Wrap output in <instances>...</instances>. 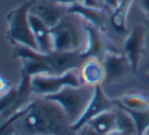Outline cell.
Listing matches in <instances>:
<instances>
[{"mask_svg":"<svg viewBox=\"0 0 149 135\" xmlns=\"http://www.w3.org/2000/svg\"><path fill=\"white\" fill-rule=\"evenodd\" d=\"M13 125L21 135H78L61 107L43 96L31 101Z\"/></svg>","mask_w":149,"mask_h":135,"instance_id":"1","label":"cell"},{"mask_svg":"<svg viewBox=\"0 0 149 135\" xmlns=\"http://www.w3.org/2000/svg\"><path fill=\"white\" fill-rule=\"evenodd\" d=\"M51 35L54 51H83L87 40L86 21L80 15L68 12L51 29Z\"/></svg>","mask_w":149,"mask_h":135,"instance_id":"2","label":"cell"},{"mask_svg":"<svg viewBox=\"0 0 149 135\" xmlns=\"http://www.w3.org/2000/svg\"><path fill=\"white\" fill-rule=\"evenodd\" d=\"M35 0L23 2L6 14L7 21V40L13 46L21 45L39 51L36 43L29 15Z\"/></svg>","mask_w":149,"mask_h":135,"instance_id":"3","label":"cell"},{"mask_svg":"<svg viewBox=\"0 0 149 135\" xmlns=\"http://www.w3.org/2000/svg\"><path fill=\"white\" fill-rule=\"evenodd\" d=\"M95 92V86L83 84L81 86H66L60 92L43 98L59 105L72 124L78 122L89 106Z\"/></svg>","mask_w":149,"mask_h":135,"instance_id":"4","label":"cell"},{"mask_svg":"<svg viewBox=\"0 0 149 135\" xmlns=\"http://www.w3.org/2000/svg\"><path fill=\"white\" fill-rule=\"evenodd\" d=\"M83 85L80 77V72L70 70L63 74H39L32 76L31 87L33 94L40 96H46L60 92L66 86Z\"/></svg>","mask_w":149,"mask_h":135,"instance_id":"5","label":"cell"},{"mask_svg":"<svg viewBox=\"0 0 149 135\" xmlns=\"http://www.w3.org/2000/svg\"><path fill=\"white\" fill-rule=\"evenodd\" d=\"M87 40L85 48L82 51V55L86 59H98L102 61L104 56L113 50L110 48L106 36L100 28H97L91 23H86Z\"/></svg>","mask_w":149,"mask_h":135,"instance_id":"6","label":"cell"},{"mask_svg":"<svg viewBox=\"0 0 149 135\" xmlns=\"http://www.w3.org/2000/svg\"><path fill=\"white\" fill-rule=\"evenodd\" d=\"M145 25H135L124 43V55L128 58L133 72L136 73L140 65L141 56L145 49Z\"/></svg>","mask_w":149,"mask_h":135,"instance_id":"7","label":"cell"},{"mask_svg":"<svg viewBox=\"0 0 149 135\" xmlns=\"http://www.w3.org/2000/svg\"><path fill=\"white\" fill-rule=\"evenodd\" d=\"M116 106V103L108 98V96L104 94L103 88L100 85L95 86V92L94 96L90 102L89 106L87 107L84 114L82 115L81 118L72 125V128L76 132H79L83 127H85L90 121L96 116L100 115L101 113L106 112V111L112 110V107Z\"/></svg>","mask_w":149,"mask_h":135,"instance_id":"8","label":"cell"},{"mask_svg":"<svg viewBox=\"0 0 149 135\" xmlns=\"http://www.w3.org/2000/svg\"><path fill=\"white\" fill-rule=\"evenodd\" d=\"M30 12L39 17L47 27L52 29L68 13V6L50 0H35Z\"/></svg>","mask_w":149,"mask_h":135,"instance_id":"9","label":"cell"},{"mask_svg":"<svg viewBox=\"0 0 149 135\" xmlns=\"http://www.w3.org/2000/svg\"><path fill=\"white\" fill-rule=\"evenodd\" d=\"M102 63L105 69L104 82L106 83H111L125 76L129 71H133L128 58L114 51L108 52L104 56Z\"/></svg>","mask_w":149,"mask_h":135,"instance_id":"10","label":"cell"},{"mask_svg":"<svg viewBox=\"0 0 149 135\" xmlns=\"http://www.w3.org/2000/svg\"><path fill=\"white\" fill-rule=\"evenodd\" d=\"M30 23H31L32 31L35 37L38 49L41 53H51L53 52V41H52L51 29L45 25L39 17L32 14L29 15Z\"/></svg>","mask_w":149,"mask_h":135,"instance_id":"11","label":"cell"},{"mask_svg":"<svg viewBox=\"0 0 149 135\" xmlns=\"http://www.w3.org/2000/svg\"><path fill=\"white\" fill-rule=\"evenodd\" d=\"M80 77L83 84L96 86L105 80V69L102 61L98 59H88L80 68Z\"/></svg>","mask_w":149,"mask_h":135,"instance_id":"12","label":"cell"},{"mask_svg":"<svg viewBox=\"0 0 149 135\" xmlns=\"http://www.w3.org/2000/svg\"><path fill=\"white\" fill-rule=\"evenodd\" d=\"M68 12L80 15L86 23H91L100 29H103L105 25V13L100 7H92L87 6L84 3H77L68 6Z\"/></svg>","mask_w":149,"mask_h":135,"instance_id":"13","label":"cell"},{"mask_svg":"<svg viewBox=\"0 0 149 135\" xmlns=\"http://www.w3.org/2000/svg\"><path fill=\"white\" fill-rule=\"evenodd\" d=\"M114 103L118 108L124 110L140 111V112L149 111V98L140 92L127 94L116 100Z\"/></svg>","mask_w":149,"mask_h":135,"instance_id":"14","label":"cell"},{"mask_svg":"<svg viewBox=\"0 0 149 135\" xmlns=\"http://www.w3.org/2000/svg\"><path fill=\"white\" fill-rule=\"evenodd\" d=\"M87 125H89L97 135H107L116 128V112L110 110L101 113L92 119Z\"/></svg>","mask_w":149,"mask_h":135,"instance_id":"15","label":"cell"},{"mask_svg":"<svg viewBox=\"0 0 149 135\" xmlns=\"http://www.w3.org/2000/svg\"><path fill=\"white\" fill-rule=\"evenodd\" d=\"M133 1L134 0H118V5L113 9L109 21L112 28L118 33L127 32V15Z\"/></svg>","mask_w":149,"mask_h":135,"instance_id":"16","label":"cell"},{"mask_svg":"<svg viewBox=\"0 0 149 135\" xmlns=\"http://www.w3.org/2000/svg\"><path fill=\"white\" fill-rule=\"evenodd\" d=\"M118 111L116 112V128L118 130L128 132L132 135H137V129L133 118L122 109L118 108Z\"/></svg>","mask_w":149,"mask_h":135,"instance_id":"17","label":"cell"},{"mask_svg":"<svg viewBox=\"0 0 149 135\" xmlns=\"http://www.w3.org/2000/svg\"><path fill=\"white\" fill-rule=\"evenodd\" d=\"M122 110H124V109H122ZM124 111H126L134 120L137 129V135H145V132L149 127V111H146V112L131 110Z\"/></svg>","mask_w":149,"mask_h":135,"instance_id":"18","label":"cell"},{"mask_svg":"<svg viewBox=\"0 0 149 135\" xmlns=\"http://www.w3.org/2000/svg\"><path fill=\"white\" fill-rule=\"evenodd\" d=\"M55 3L61 5H65V6H70L72 4H77V3H85V0H50Z\"/></svg>","mask_w":149,"mask_h":135,"instance_id":"19","label":"cell"},{"mask_svg":"<svg viewBox=\"0 0 149 135\" xmlns=\"http://www.w3.org/2000/svg\"><path fill=\"white\" fill-rule=\"evenodd\" d=\"M145 29H146V38H145V49L149 52V19L146 21L145 23Z\"/></svg>","mask_w":149,"mask_h":135,"instance_id":"20","label":"cell"},{"mask_svg":"<svg viewBox=\"0 0 149 135\" xmlns=\"http://www.w3.org/2000/svg\"><path fill=\"white\" fill-rule=\"evenodd\" d=\"M140 3L144 12L149 17V0H140Z\"/></svg>","mask_w":149,"mask_h":135,"instance_id":"21","label":"cell"},{"mask_svg":"<svg viewBox=\"0 0 149 135\" xmlns=\"http://www.w3.org/2000/svg\"><path fill=\"white\" fill-rule=\"evenodd\" d=\"M98 1H100V0H98ZM101 1H103L105 4H107L108 6L112 7L113 9H116V6L118 5V0H101Z\"/></svg>","mask_w":149,"mask_h":135,"instance_id":"22","label":"cell"},{"mask_svg":"<svg viewBox=\"0 0 149 135\" xmlns=\"http://www.w3.org/2000/svg\"><path fill=\"white\" fill-rule=\"evenodd\" d=\"M83 131H84V135H97V133L89 126V125H86L85 127H83Z\"/></svg>","mask_w":149,"mask_h":135,"instance_id":"23","label":"cell"},{"mask_svg":"<svg viewBox=\"0 0 149 135\" xmlns=\"http://www.w3.org/2000/svg\"><path fill=\"white\" fill-rule=\"evenodd\" d=\"M107 135H132L128 132H125V131L118 130V129H114L113 131H111L110 133H108Z\"/></svg>","mask_w":149,"mask_h":135,"instance_id":"24","label":"cell"},{"mask_svg":"<svg viewBox=\"0 0 149 135\" xmlns=\"http://www.w3.org/2000/svg\"><path fill=\"white\" fill-rule=\"evenodd\" d=\"M7 135H21V134H19V132H17L15 130H13L10 133H9V134H7Z\"/></svg>","mask_w":149,"mask_h":135,"instance_id":"25","label":"cell"},{"mask_svg":"<svg viewBox=\"0 0 149 135\" xmlns=\"http://www.w3.org/2000/svg\"><path fill=\"white\" fill-rule=\"evenodd\" d=\"M78 135H84V131H83V129H81V130L78 132Z\"/></svg>","mask_w":149,"mask_h":135,"instance_id":"26","label":"cell"},{"mask_svg":"<svg viewBox=\"0 0 149 135\" xmlns=\"http://www.w3.org/2000/svg\"><path fill=\"white\" fill-rule=\"evenodd\" d=\"M145 135H149V127H148V128H147L146 132H145Z\"/></svg>","mask_w":149,"mask_h":135,"instance_id":"27","label":"cell"}]
</instances>
